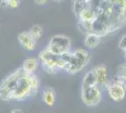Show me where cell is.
<instances>
[{
  "label": "cell",
  "mask_w": 126,
  "mask_h": 113,
  "mask_svg": "<svg viewBox=\"0 0 126 113\" xmlns=\"http://www.w3.org/2000/svg\"><path fill=\"white\" fill-rule=\"evenodd\" d=\"M34 97L28 81V74L22 67L17 68L0 83V100L25 101Z\"/></svg>",
  "instance_id": "6da1fadb"
},
{
  "label": "cell",
  "mask_w": 126,
  "mask_h": 113,
  "mask_svg": "<svg viewBox=\"0 0 126 113\" xmlns=\"http://www.w3.org/2000/svg\"><path fill=\"white\" fill-rule=\"evenodd\" d=\"M90 55L84 49H76L72 52L71 59L65 68V72L70 75H75L87 67L90 61Z\"/></svg>",
  "instance_id": "7a4b0ae2"
},
{
  "label": "cell",
  "mask_w": 126,
  "mask_h": 113,
  "mask_svg": "<svg viewBox=\"0 0 126 113\" xmlns=\"http://www.w3.org/2000/svg\"><path fill=\"white\" fill-rule=\"evenodd\" d=\"M46 49L57 56L68 53L71 51V39L61 34L55 35L50 39Z\"/></svg>",
  "instance_id": "3957f363"
},
{
  "label": "cell",
  "mask_w": 126,
  "mask_h": 113,
  "mask_svg": "<svg viewBox=\"0 0 126 113\" xmlns=\"http://www.w3.org/2000/svg\"><path fill=\"white\" fill-rule=\"evenodd\" d=\"M81 99L86 106L95 107L103 99V89L98 85L89 87H82Z\"/></svg>",
  "instance_id": "277c9868"
},
{
  "label": "cell",
  "mask_w": 126,
  "mask_h": 113,
  "mask_svg": "<svg viewBox=\"0 0 126 113\" xmlns=\"http://www.w3.org/2000/svg\"><path fill=\"white\" fill-rule=\"evenodd\" d=\"M58 56L52 54L47 49L44 48L39 54V62L42 65V69L49 75H56L58 72Z\"/></svg>",
  "instance_id": "5b68a950"
},
{
  "label": "cell",
  "mask_w": 126,
  "mask_h": 113,
  "mask_svg": "<svg viewBox=\"0 0 126 113\" xmlns=\"http://www.w3.org/2000/svg\"><path fill=\"white\" fill-rule=\"evenodd\" d=\"M105 90H106L109 97L115 102H121L126 96L125 89L123 88V86L121 84H120L119 82H117L115 80L113 82L109 81V83L107 84Z\"/></svg>",
  "instance_id": "8992f818"
},
{
  "label": "cell",
  "mask_w": 126,
  "mask_h": 113,
  "mask_svg": "<svg viewBox=\"0 0 126 113\" xmlns=\"http://www.w3.org/2000/svg\"><path fill=\"white\" fill-rule=\"evenodd\" d=\"M17 40H18V42H19L22 47L26 51H28V52H32L36 49L37 41L32 37L28 31L20 32L17 36Z\"/></svg>",
  "instance_id": "52a82bcc"
},
{
  "label": "cell",
  "mask_w": 126,
  "mask_h": 113,
  "mask_svg": "<svg viewBox=\"0 0 126 113\" xmlns=\"http://www.w3.org/2000/svg\"><path fill=\"white\" fill-rule=\"evenodd\" d=\"M93 72L96 76L97 80V85L101 87L103 90H105L107 84L109 83V76H108V72L107 68L105 65H99L93 68Z\"/></svg>",
  "instance_id": "ba28073f"
},
{
  "label": "cell",
  "mask_w": 126,
  "mask_h": 113,
  "mask_svg": "<svg viewBox=\"0 0 126 113\" xmlns=\"http://www.w3.org/2000/svg\"><path fill=\"white\" fill-rule=\"evenodd\" d=\"M42 102L44 103L47 107L52 108L56 105V100H57V94L56 91L51 88V87H45L42 90Z\"/></svg>",
  "instance_id": "9c48e42d"
},
{
  "label": "cell",
  "mask_w": 126,
  "mask_h": 113,
  "mask_svg": "<svg viewBox=\"0 0 126 113\" xmlns=\"http://www.w3.org/2000/svg\"><path fill=\"white\" fill-rule=\"evenodd\" d=\"M102 36L95 32H89L86 34V37L84 39V45L88 49L96 48L101 43Z\"/></svg>",
  "instance_id": "30bf717a"
},
{
  "label": "cell",
  "mask_w": 126,
  "mask_h": 113,
  "mask_svg": "<svg viewBox=\"0 0 126 113\" xmlns=\"http://www.w3.org/2000/svg\"><path fill=\"white\" fill-rule=\"evenodd\" d=\"M39 59H35V58H29L24 60L23 64H22V68L27 74H34L36 71L38 70L39 67Z\"/></svg>",
  "instance_id": "8fae6325"
},
{
  "label": "cell",
  "mask_w": 126,
  "mask_h": 113,
  "mask_svg": "<svg viewBox=\"0 0 126 113\" xmlns=\"http://www.w3.org/2000/svg\"><path fill=\"white\" fill-rule=\"evenodd\" d=\"M94 85H97V80H96V76L92 69L85 75L83 81H82V87H89L94 86Z\"/></svg>",
  "instance_id": "7c38bea8"
},
{
  "label": "cell",
  "mask_w": 126,
  "mask_h": 113,
  "mask_svg": "<svg viewBox=\"0 0 126 113\" xmlns=\"http://www.w3.org/2000/svg\"><path fill=\"white\" fill-rule=\"evenodd\" d=\"M28 32L30 33V35H31L32 37L34 38L36 41H38V40H40V39L42 37V35H43V29H42V27H41V26H39V25H34V26L31 27V28L28 30Z\"/></svg>",
  "instance_id": "4fadbf2b"
},
{
  "label": "cell",
  "mask_w": 126,
  "mask_h": 113,
  "mask_svg": "<svg viewBox=\"0 0 126 113\" xmlns=\"http://www.w3.org/2000/svg\"><path fill=\"white\" fill-rule=\"evenodd\" d=\"M116 79H126V62L118 67Z\"/></svg>",
  "instance_id": "5bb4252c"
},
{
  "label": "cell",
  "mask_w": 126,
  "mask_h": 113,
  "mask_svg": "<svg viewBox=\"0 0 126 113\" xmlns=\"http://www.w3.org/2000/svg\"><path fill=\"white\" fill-rule=\"evenodd\" d=\"M21 4L20 0H8V8L11 10H16Z\"/></svg>",
  "instance_id": "9a60e30c"
},
{
  "label": "cell",
  "mask_w": 126,
  "mask_h": 113,
  "mask_svg": "<svg viewBox=\"0 0 126 113\" xmlns=\"http://www.w3.org/2000/svg\"><path fill=\"white\" fill-rule=\"evenodd\" d=\"M119 48L121 49L123 52L126 51V33L124 35H122L120 39V42H119Z\"/></svg>",
  "instance_id": "2e32d148"
},
{
  "label": "cell",
  "mask_w": 126,
  "mask_h": 113,
  "mask_svg": "<svg viewBox=\"0 0 126 113\" xmlns=\"http://www.w3.org/2000/svg\"><path fill=\"white\" fill-rule=\"evenodd\" d=\"M48 1L49 0H34V2H35V4L38 6H43L45 5V4H47Z\"/></svg>",
  "instance_id": "e0dca14e"
},
{
  "label": "cell",
  "mask_w": 126,
  "mask_h": 113,
  "mask_svg": "<svg viewBox=\"0 0 126 113\" xmlns=\"http://www.w3.org/2000/svg\"><path fill=\"white\" fill-rule=\"evenodd\" d=\"M0 8H8V0H0Z\"/></svg>",
  "instance_id": "ac0fdd59"
},
{
  "label": "cell",
  "mask_w": 126,
  "mask_h": 113,
  "mask_svg": "<svg viewBox=\"0 0 126 113\" xmlns=\"http://www.w3.org/2000/svg\"><path fill=\"white\" fill-rule=\"evenodd\" d=\"M11 113H23V111H22L21 109H18V108H16V109H13V110H12Z\"/></svg>",
  "instance_id": "d6986e66"
},
{
  "label": "cell",
  "mask_w": 126,
  "mask_h": 113,
  "mask_svg": "<svg viewBox=\"0 0 126 113\" xmlns=\"http://www.w3.org/2000/svg\"><path fill=\"white\" fill-rule=\"evenodd\" d=\"M54 2H57V3H59V2H62L63 0H53Z\"/></svg>",
  "instance_id": "ffe728a7"
},
{
  "label": "cell",
  "mask_w": 126,
  "mask_h": 113,
  "mask_svg": "<svg viewBox=\"0 0 126 113\" xmlns=\"http://www.w3.org/2000/svg\"><path fill=\"white\" fill-rule=\"evenodd\" d=\"M123 24H125V26H126V18H125V20H124V22H123Z\"/></svg>",
  "instance_id": "44dd1931"
},
{
  "label": "cell",
  "mask_w": 126,
  "mask_h": 113,
  "mask_svg": "<svg viewBox=\"0 0 126 113\" xmlns=\"http://www.w3.org/2000/svg\"><path fill=\"white\" fill-rule=\"evenodd\" d=\"M124 56H125V59H126V51H124Z\"/></svg>",
  "instance_id": "7402d4cb"
}]
</instances>
